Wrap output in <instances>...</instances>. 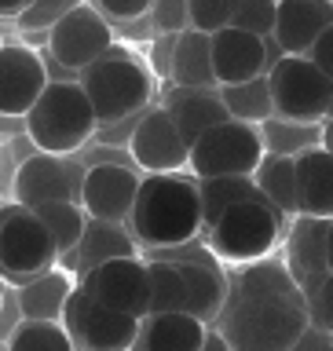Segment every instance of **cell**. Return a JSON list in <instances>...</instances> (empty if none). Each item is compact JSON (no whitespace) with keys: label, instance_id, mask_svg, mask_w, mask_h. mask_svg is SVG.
Segmentation results:
<instances>
[{"label":"cell","instance_id":"obj_1","mask_svg":"<svg viewBox=\"0 0 333 351\" xmlns=\"http://www.w3.org/2000/svg\"><path fill=\"white\" fill-rule=\"evenodd\" d=\"M128 234L147 249H180L205 234L198 180L176 172L143 176L136 208L128 216Z\"/></svg>","mask_w":333,"mask_h":351},{"label":"cell","instance_id":"obj_2","mask_svg":"<svg viewBox=\"0 0 333 351\" xmlns=\"http://www.w3.org/2000/svg\"><path fill=\"white\" fill-rule=\"evenodd\" d=\"M22 121H26V136L33 147L44 154H62V158L77 154L99 132V114L81 81H51L48 92Z\"/></svg>","mask_w":333,"mask_h":351},{"label":"cell","instance_id":"obj_3","mask_svg":"<svg viewBox=\"0 0 333 351\" xmlns=\"http://www.w3.org/2000/svg\"><path fill=\"white\" fill-rule=\"evenodd\" d=\"M77 81L92 99L99 125H121L128 117H139L143 110H150V99H154L150 66L136 59L132 51L117 48V44L99 62L88 66Z\"/></svg>","mask_w":333,"mask_h":351},{"label":"cell","instance_id":"obj_4","mask_svg":"<svg viewBox=\"0 0 333 351\" xmlns=\"http://www.w3.org/2000/svg\"><path fill=\"white\" fill-rule=\"evenodd\" d=\"M216 322L235 351H293L312 329L308 307L290 300H227Z\"/></svg>","mask_w":333,"mask_h":351},{"label":"cell","instance_id":"obj_5","mask_svg":"<svg viewBox=\"0 0 333 351\" xmlns=\"http://www.w3.org/2000/svg\"><path fill=\"white\" fill-rule=\"evenodd\" d=\"M286 216L275 208L264 194H253L235 208H227L213 227L205 230V245L220 263L246 267V263L268 260L271 249L282 238Z\"/></svg>","mask_w":333,"mask_h":351},{"label":"cell","instance_id":"obj_6","mask_svg":"<svg viewBox=\"0 0 333 351\" xmlns=\"http://www.w3.org/2000/svg\"><path fill=\"white\" fill-rule=\"evenodd\" d=\"M0 260H4V278L26 285L37 274L59 267L62 252L51 227L41 219L37 208L19 202L4 205V223H0Z\"/></svg>","mask_w":333,"mask_h":351},{"label":"cell","instance_id":"obj_7","mask_svg":"<svg viewBox=\"0 0 333 351\" xmlns=\"http://www.w3.org/2000/svg\"><path fill=\"white\" fill-rule=\"evenodd\" d=\"M275 114L304 125H326L333 106V77L323 73L308 55H282L268 73Z\"/></svg>","mask_w":333,"mask_h":351},{"label":"cell","instance_id":"obj_8","mask_svg":"<svg viewBox=\"0 0 333 351\" xmlns=\"http://www.w3.org/2000/svg\"><path fill=\"white\" fill-rule=\"evenodd\" d=\"M264 158H268L264 132L235 117L209 128L205 136L191 143V172L198 180H209V176H257Z\"/></svg>","mask_w":333,"mask_h":351},{"label":"cell","instance_id":"obj_9","mask_svg":"<svg viewBox=\"0 0 333 351\" xmlns=\"http://www.w3.org/2000/svg\"><path fill=\"white\" fill-rule=\"evenodd\" d=\"M62 326L70 329L77 351H136V340L143 333V318L110 311L84 285H77V293L66 304Z\"/></svg>","mask_w":333,"mask_h":351},{"label":"cell","instance_id":"obj_10","mask_svg":"<svg viewBox=\"0 0 333 351\" xmlns=\"http://www.w3.org/2000/svg\"><path fill=\"white\" fill-rule=\"evenodd\" d=\"M128 158L147 176L191 169V143L183 139L169 106H150L136 117L128 132Z\"/></svg>","mask_w":333,"mask_h":351},{"label":"cell","instance_id":"obj_11","mask_svg":"<svg viewBox=\"0 0 333 351\" xmlns=\"http://www.w3.org/2000/svg\"><path fill=\"white\" fill-rule=\"evenodd\" d=\"M81 285L95 296L110 311H125L136 318L150 315V260L139 256H114L95 263L92 271H84Z\"/></svg>","mask_w":333,"mask_h":351},{"label":"cell","instance_id":"obj_12","mask_svg":"<svg viewBox=\"0 0 333 351\" xmlns=\"http://www.w3.org/2000/svg\"><path fill=\"white\" fill-rule=\"evenodd\" d=\"M114 48V29H110L106 15L95 4H81L66 15L59 26L48 33V51L51 59L81 77L92 62H99L103 55Z\"/></svg>","mask_w":333,"mask_h":351},{"label":"cell","instance_id":"obj_13","mask_svg":"<svg viewBox=\"0 0 333 351\" xmlns=\"http://www.w3.org/2000/svg\"><path fill=\"white\" fill-rule=\"evenodd\" d=\"M73 158V154H70ZM62 154L37 150L15 172V202L26 208H41L48 202H81L84 172Z\"/></svg>","mask_w":333,"mask_h":351},{"label":"cell","instance_id":"obj_14","mask_svg":"<svg viewBox=\"0 0 333 351\" xmlns=\"http://www.w3.org/2000/svg\"><path fill=\"white\" fill-rule=\"evenodd\" d=\"M48 62L26 44H4L0 51V110L4 117H26L48 92Z\"/></svg>","mask_w":333,"mask_h":351},{"label":"cell","instance_id":"obj_15","mask_svg":"<svg viewBox=\"0 0 333 351\" xmlns=\"http://www.w3.org/2000/svg\"><path fill=\"white\" fill-rule=\"evenodd\" d=\"M139 172L128 165H92L84 172V191L81 205L88 208L92 219H106V223H128L132 208L139 197Z\"/></svg>","mask_w":333,"mask_h":351},{"label":"cell","instance_id":"obj_16","mask_svg":"<svg viewBox=\"0 0 333 351\" xmlns=\"http://www.w3.org/2000/svg\"><path fill=\"white\" fill-rule=\"evenodd\" d=\"M213 66H216V81L220 88L242 84L253 77H268V37H257L249 29L227 26L213 33Z\"/></svg>","mask_w":333,"mask_h":351},{"label":"cell","instance_id":"obj_17","mask_svg":"<svg viewBox=\"0 0 333 351\" xmlns=\"http://www.w3.org/2000/svg\"><path fill=\"white\" fill-rule=\"evenodd\" d=\"M330 26L333 0H279V22L271 37L282 55H308Z\"/></svg>","mask_w":333,"mask_h":351},{"label":"cell","instance_id":"obj_18","mask_svg":"<svg viewBox=\"0 0 333 351\" xmlns=\"http://www.w3.org/2000/svg\"><path fill=\"white\" fill-rule=\"evenodd\" d=\"M227 300H290L308 307V296L286 260H257L238 267Z\"/></svg>","mask_w":333,"mask_h":351},{"label":"cell","instance_id":"obj_19","mask_svg":"<svg viewBox=\"0 0 333 351\" xmlns=\"http://www.w3.org/2000/svg\"><path fill=\"white\" fill-rule=\"evenodd\" d=\"M326 230L330 219H315V216H293V227L286 234V249H290V271L301 282V289L315 285L323 274H330L326 267Z\"/></svg>","mask_w":333,"mask_h":351},{"label":"cell","instance_id":"obj_20","mask_svg":"<svg viewBox=\"0 0 333 351\" xmlns=\"http://www.w3.org/2000/svg\"><path fill=\"white\" fill-rule=\"evenodd\" d=\"M205 337H209V322H202L191 311L147 315L136 351H202Z\"/></svg>","mask_w":333,"mask_h":351},{"label":"cell","instance_id":"obj_21","mask_svg":"<svg viewBox=\"0 0 333 351\" xmlns=\"http://www.w3.org/2000/svg\"><path fill=\"white\" fill-rule=\"evenodd\" d=\"M172 84L176 88H194V92H220L216 66H213V33L202 29H183L176 37L172 51Z\"/></svg>","mask_w":333,"mask_h":351},{"label":"cell","instance_id":"obj_22","mask_svg":"<svg viewBox=\"0 0 333 351\" xmlns=\"http://www.w3.org/2000/svg\"><path fill=\"white\" fill-rule=\"evenodd\" d=\"M77 293L73 271L51 267L30 278L26 285H19V304H22V318L26 322H62L66 304Z\"/></svg>","mask_w":333,"mask_h":351},{"label":"cell","instance_id":"obj_23","mask_svg":"<svg viewBox=\"0 0 333 351\" xmlns=\"http://www.w3.org/2000/svg\"><path fill=\"white\" fill-rule=\"evenodd\" d=\"M297 186H301V216L333 219V154L323 143L297 154Z\"/></svg>","mask_w":333,"mask_h":351},{"label":"cell","instance_id":"obj_24","mask_svg":"<svg viewBox=\"0 0 333 351\" xmlns=\"http://www.w3.org/2000/svg\"><path fill=\"white\" fill-rule=\"evenodd\" d=\"M169 114L176 117L183 139L194 143L198 136H205L209 128L231 121V110L220 92H194V88H180L169 95Z\"/></svg>","mask_w":333,"mask_h":351},{"label":"cell","instance_id":"obj_25","mask_svg":"<svg viewBox=\"0 0 333 351\" xmlns=\"http://www.w3.org/2000/svg\"><path fill=\"white\" fill-rule=\"evenodd\" d=\"M172 263H180L183 278H187V293H191L187 311L198 315L202 322H216L227 307V296H231L220 267L216 263H205V260H172Z\"/></svg>","mask_w":333,"mask_h":351},{"label":"cell","instance_id":"obj_26","mask_svg":"<svg viewBox=\"0 0 333 351\" xmlns=\"http://www.w3.org/2000/svg\"><path fill=\"white\" fill-rule=\"evenodd\" d=\"M257 186L282 216H301V186H297V158L290 154H268L257 169Z\"/></svg>","mask_w":333,"mask_h":351},{"label":"cell","instance_id":"obj_27","mask_svg":"<svg viewBox=\"0 0 333 351\" xmlns=\"http://www.w3.org/2000/svg\"><path fill=\"white\" fill-rule=\"evenodd\" d=\"M224 103L231 110L235 121H246V125H268L275 114V95H271V81L268 77H253V81H242V84H227L220 88Z\"/></svg>","mask_w":333,"mask_h":351},{"label":"cell","instance_id":"obj_28","mask_svg":"<svg viewBox=\"0 0 333 351\" xmlns=\"http://www.w3.org/2000/svg\"><path fill=\"white\" fill-rule=\"evenodd\" d=\"M198 194H202V213H205V230H209L227 208L260 194V186L253 176H209V180H198Z\"/></svg>","mask_w":333,"mask_h":351},{"label":"cell","instance_id":"obj_29","mask_svg":"<svg viewBox=\"0 0 333 351\" xmlns=\"http://www.w3.org/2000/svg\"><path fill=\"white\" fill-rule=\"evenodd\" d=\"M37 213H41L44 223L51 227L62 256H70V252L81 249L88 227H92V216H88V208L81 202H48V205H41Z\"/></svg>","mask_w":333,"mask_h":351},{"label":"cell","instance_id":"obj_30","mask_svg":"<svg viewBox=\"0 0 333 351\" xmlns=\"http://www.w3.org/2000/svg\"><path fill=\"white\" fill-rule=\"evenodd\" d=\"M150 315H165V311H187L191 293H187V278L183 267L172 260H150Z\"/></svg>","mask_w":333,"mask_h":351},{"label":"cell","instance_id":"obj_31","mask_svg":"<svg viewBox=\"0 0 333 351\" xmlns=\"http://www.w3.org/2000/svg\"><path fill=\"white\" fill-rule=\"evenodd\" d=\"M264 143H268V154H297L312 150L323 143V125H304V121H286V117H271L268 125H260Z\"/></svg>","mask_w":333,"mask_h":351},{"label":"cell","instance_id":"obj_32","mask_svg":"<svg viewBox=\"0 0 333 351\" xmlns=\"http://www.w3.org/2000/svg\"><path fill=\"white\" fill-rule=\"evenodd\" d=\"M4 351H77L62 322H22L4 340Z\"/></svg>","mask_w":333,"mask_h":351},{"label":"cell","instance_id":"obj_33","mask_svg":"<svg viewBox=\"0 0 333 351\" xmlns=\"http://www.w3.org/2000/svg\"><path fill=\"white\" fill-rule=\"evenodd\" d=\"M242 0H191V29L202 33H220L235 22Z\"/></svg>","mask_w":333,"mask_h":351},{"label":"cell","instance_id":"obj_34","mask_svg":"<svg viewBox=\"0 0 333 351\" xmlns=\"http://www.w3.org/2000/svg\"><path fill=\"white\" fill-rule=\"evenodd\" d=\"M275 22H279V0H242L231 26L249 29V33H257V37H271Z\"/></svg>","mask_w":333,"mask_h":351},{"label":"cell","instance_id":"obj_35","mask_svg":"<svg viewBox=\"0 0 333 351\" xmlns=\"http://www.w3.org/2000/svg\"><path fill=\"white\" fill-rule=\"evenodd\" d=\"M73 8H81V0H33V8L15 22L22 29H33V33H51Z\"/></svg>","mask_w":333,"mask_h":351},{"label":"cell","instance_id":"obj_36","mask_svg":"<svg viewBox=\"0 0 333 351\" xmlns=\"http://www.w3.org/2000/svg\"><path fill=\"white\" fill-rule=\"evenodd\" d=\"M304 296H308V318H312V326L323 329V333H333V274H323L315 285H308Z\"/></svg>","mask_w":333,"mask_h":351},{"label":"cell","instance_id":"obj_37","mask_svg":"<svg viewBox=\"0 0 333 351\" xmlns=\"http://www.w3.org/2000/svg\"><path fill=\"white\" fill-rule=\"evenodd\" d=\"M150 26L161 33V37H176V33L191 29V0H158L150 11Z\"/></svg>","mask_w":333,"mask_h":351},{"label":"cell","instance_id":"obj_38","mask_svg":"<svg viewBox=\"0 0 333 351\" xmlns=\"http://www.w3.org/2000/svg\"><path fill=\"white\" fill-rule=\"evenodd\" d=\"M158 0H95V8L103 11L110 22H136L143 15H150Z\"/></svg>","mask_w":333,"mask_h":351},{"label":"cell","instance_id":"obj_39","mask_svg":"<svg viewBox=\"0 0 333 351\" xmlns=\"http://www.w3.org/2000/svg\"><path fill=\"white\" fill-rule=\"evenodd\" d=\"M308 59H312L323 73H330V77H333V26H330V29L323 33V37L315 40V48L308 51Z\"/></svg>","mask_w":333,"mask_h":351},{"label":"cell","instance_id":"obj_40","mask_svg":"<svg viewBox=\"0 0 333 351\" xmlns=\"http://www.w3.org/2000/svg\"><path fill=\"white\" fill-rule=\"evenodd\" d=\"M293 351H333V337L312 326V329H308V333L301 337V344H297Z\"/></svg>","mask_w":333,"mask_h":351},{"label":"cell","instance_id":"obj_41","mask_svg":"<svg viewBox=\"0 0 333 351\" xmlns=\"http://www.w3.org/2000/svg\"><path fill=\"white\" fill-rule=\"evenodd\" d=\"M30 8H33V0H0V11H4V19H22Z\"/></svg>","mask_w":333,"mask_h":351},{"label":"cell","instance_id":"obj_42","mask_svg":"<svg viewBox=\"0 0 333 351\" xmlns=\"http://www.w3.org/2000/svg\"><path fill=\"white\" fill-rule=\"evenodd\" d=\"M202 351H235L231 348V340L220 333V329H209V337H205V348Z\"/></svg>","mask_w":333,"mask_h":351},{"label":"cell","instance_id":"obj_43","mask_svg":"<svg viewBox=\"0 0 333 351\" xmlns=\"http://www.w3.org/2000/svg\"><path fill=\"white\" fill-rule=\"evenodd\" d=\"M326 267L333 274V219H330V230H326Z\"/></svg>","mask_w":333,"mask_h":351},{"label":"cell","instance_id":"obj_44","mask_svg":"<svg viewBox=\"0 0 333 351\" xmlns=\"http://www.w3.org/2000/svg\"><path fill=\"white\" fill-rule=\"evenodd\" d=\"M323 147L333 154V117L326 121V125H323Z\"/></svg>","mask_w":333,"mask_h":351},{"label":"cell","instance_id":"obj_45","mask_svg":"<svg viewBox=\"0 0 333 351\" xmlns=\"http://www.w3.org/2000/svg\"><path fill=\"white\" fill-rule=\"evenodd\" d=\"M330 117H333V106H330Z\"/></svg>","mask_w":333,"mask_h":351},{"label":"cell","instance_id":"obj_46","mask_svg":"<svg viewBox=\"0 0 333 351\" xmlns=\"http://www.w3.org/2000/svg\"><path fill=\"white\" fill-rule=\"evenodd\" d=\"M330 337H333V333H330Z\"/></svg>","mask_w":333,"mask_h":351}]
</instances>
